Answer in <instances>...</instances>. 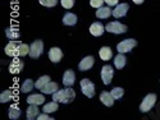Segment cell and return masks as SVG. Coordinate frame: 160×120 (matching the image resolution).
Here are the masks:
<instances>
[{"label": "cell", "instance_id": "obj_1", "mask_svg": "<svg viewBox=\"0 0 160 120\" xmlns=\"http://www.w3.org/2000/svg\"><path fill=\"white\" fill-rule=\"evenodd\" d=\"M74 97H76V92L71 87L65 89H58L55 93H52V101L62 103H69L74 100Z\"/></svg>", "mask_w": 160, "mask_h": 120}, {"label": "cell", "instance_id": "obj_2", "mask_svg": "<svg viewBox=\"0 0 160 120\" xmlns=\"http://www.w3.org/2000/svg\"><path fill=\"white\" fill-rule=\"evenodd\" d=\"M155 102H156V95H155V93H150V95H148V96H146V97L142 100V102H141V105H140V110H141L142 113L150 111V110L154 108Z\"/></svg>", "mask_w": 160, "mask_h": 120}, {"label": "cell", "instance_id": "obj_3", "mask_svg": "<svg viewBox=\"0 0 160 120\" xmlns=\"http://www.w3.org/2000/svg\"><path fill=\"white\" fill-rule=\"evenodd\" d=\"M105 31H108L110 33H115V35H121L127 32V26L122 24L121 22H110L105 26Z\"/></svg>", "mask_w": 160, "mask_h": 120}, {"label": "cell", "instance_id": "obj_4", "mask_svg": "<svg viewBox=\"0 0 160 120\" xmlns=\"http://www.w3.org/2000/svg\"><path fill=\"white\" fill-rule=\"evenodd\" d=\"M136 45H137L136 40L127 38V40H123L122 42H119L117 45V50H118V52H121V54H126V52H129Z\"/></svg>", "mask_w": 160, "mask_h": 120}, {"label": "cell", "instance_id": "obj_5", "mask_svg": "<svg viewBox=\"0 0 160 120\" xmlns=\"http://www.w3.org/2000/svg\"><path fill=\"white\" fill-rule=\"evenodd\" d=\"M81 89L83 92V95H86L88 98L94 97V95H95V86L87 78H85L81 81Z\"/></svg>", "mask_w": 160, "mask_h": 120}, {"label": "cell", "instance_id": "obj_6", "mask_svg": "<svg viewBox=\"0 0 160 120\" xmlns=\"http://www.w3.org/2000/svg\"><path fill=\"white\" fill-rule=\"evenodd\" d=\"M42 50H44V44L41 40H36V41L31 45V50H30V56L32 59H37L40 58V55L42 54Z\"/></svg>", "mask_w": 160, "mask_h": 120}, {"label": "cell", "instance_id": "obj_7", "mask_svg": "<svg viewBox=\"0 0 160 120\" xmlns=\"http://www.w3.org/2000/svg\"><path fill=\"white\" fill-rule=\"evenodd\" d=\"M101 79L105 86L110 84L112 79H113V68L110 65H104L101 69Z\"/></svg>", "mask_w": 160, "mask_h": 120}, {"label": "cell", "instance_id": "obj_8", "mask_svg": "<svg viewBox=\"0 0 160 120\" xmlns=\"http://www.w3.org/2000/svg\"><path fill=\"white\" fill-rule=\"evenodd\" d=\"M19 45H21V42H17V41H14V40H10V42L4 49L5 54L9 55V56H18Z\"/></svg>", "mask_w": 160, "mask_h": 120}, {"label": "cell", "instance_id": "obj_9", "mask_svg": "<svg viewBox=\"0 0 160 120\" xmlns=\"http://www.w3.org/2000/svg\"><path fill=\"white\" fill-rule=\"evenodd\" d=\"M23 65H24V63H23L21 59H18V58L13 59V61H12L10 65H9V72H10L12 74H18V73H21V70L23 69Z\"/></svg>", "mask_w": 160, "mask_h": 120}, {"label": "cell", "instance_id": "obj_10", "mask_svg": "<svg viewBox=\"0 0 160 120\" xmlns=\"http://www.w3.org/2000/svg\"><path fill=\"white\" fill-rule=\"evenodd\" d=\"M128 9H129V5H128L127 3L118 4V5L115 7V9L113 10V16H114L115 18H122V17L126 16V13L128 12Z\"/></svg>", "mask_w": 160, "mask_h": 120}, {"label": "cell", "instance_id": "obj_11", "mask_svg": "<svg viewBox=\"0 0 160 120\" xmlns=\"http://www.w3.org/2000/svg\"><path fill=\"white\" fill-rule=\"evenodd\" d=\"M94 64H95L94 58H92V56H86V58H83L81 60V63L78 64V69L82 70V72L88 70V69H91L92 66H94Z\"/></svg>", "mask_w": 160, "mask_h": 120}, {"label": "cell", "instance_id": "obj_12", "mask_svg": "<svg viewBox=\"0 0 160 120\" xmlns=\"http://www.w3.org/2000/svg\"><path fill=\"white\" fill-rule=\"evenodd\" d=\"M63 58V52L59 47H51L49 50V59L52 61V63H59Z\"/></svg>", "mask_w": 160, "mask_h": 120}, {"label": "cell", "instance_id": "obj_13", "mask_svg": "<svg viewBox=\"0 0 160 120\" xmlns=\"http://www.w3.org/2000/svg\"><path fill=\"white\" fill-rule=\"evenodd\" d=\"M74 81H76V74H74V72L73 70H67L65 73H64V75H63V83H64V86H67V87H72L73 84H74Z\"/></svg>", "mask_w": 160, "mask_h": 120}, {"label": "cell", "instance_id": "obj_14", "mask_svg": "<svg viewBox=\"0 0 160 120\" xmlns=\"http://www.w3.org/2000/svg\"><path fill=\"white\" fill-rule=\"evenodd\" d=\"M104 31H105V27H104L101 23H99V22L92 23L91 27H90V33H91L92 36H95V37L101 36V35L104 33Z\"/></svg>", "mask_w": 160, "mask_h": 120}, {"label": "cell", "instance_id": "obj_15", "mask_svg": "<svg viewBox=\"0 0 160 120\" xmlns=\"http://www.w3.org/2000/svg\"><path fill=\"white\" fill-rule=\"evenodd\" d=\"M27 102L30 105H42L45 102V96L44 95H38V93H33V95L27 97Z\"/></svg>", "mask_w": 160, "mask_h": 120}, {"label": "cell", "instance_id": "obj_16", "mask_svg": "<svg viewBox=\"0 0 160 120\" xmlns=\"http://www.w3.org/2000/svg\"><path fill=\"white\" fill-rule=\"evenodd\" d=\"M100 101L105 106H112L113 102H114V97H113V95H112L110 92L104 91V92H101V95H100Z\"/></svg>", "mask_w": 160, "mask_h": 120}, {"label": "cell", "instance_id": "obj_17", "mask_svg": "<svg viewBox=\"0 0 160 120\" xmlns=\"http://www.w3.org/2000/svg\"><path fill=\"white\" fill-rule=\"evenodd\" d=\"M110 16H113V12L110 10V8H108V7L98 8V12H96V17H98V18L105 19V18H109Z\"/></svg>", "mask_w": 160, "mask_h": 120}, {"label": "cell", "instance_id": "obj_18", "mask_svg": "<svg viewBox=\"0 0 160 120\" xmlns=\"http://www.w3.org/2000/svg\"><path fill=\"white\" fill-rule=\"evenodd\" d=\"M58 89H59V86H58V83H55V82H49L46 86H44V87L41 88L42 93H45V95H50V93H55Z\"/></svg>", "mask_w": 160, "mask_h": 120}, {"label": "cell", "instance_id": "obj_19", "mask_svg": "<svg viewBox=\"0 0 160 120\" xmlns=\"http://www.w3.org/2000/svg\"><path fill=\"white\" fill-rule=\"evenodd\" d=\"M63 23L65 26H74L77 23V16L73 13H65L63 17Z\"/></svg>", "mask_w": 160, "mask_h": 120}, {"label": "cell", "instance_id": "obj_20", "mask_svg": "<svg viewBox=\"0 0 160 120\" xmlns=\"http://www.w3.org/2000/svg\"><path fill=\"white\" fill-rule=\"evenodd\" d=\"M99 55H100V58H101L102 60H105V61H106V60H109V59H112V56H113L112 49L108 47V46L101 47L100 51H99Z\"/></svg>", "mask_w": 160, "mask_h": 120}, {"label": "cell", "instance_id": "obj_21", "mask_svg": "<svg viewBox=\"0 0 160 120\" xmlns=\"http://www.w3.org/2000/svg\"><path fill=\"white\" fill-rule=\"evenodd\" d=\"M126 56L123 55V54H121V52H119V54L115 56V59H114V65H115V68L117 69H123V66L126 65Z\"/></svg>", "mask_w": 160, "mask_h": 120}, {"label": "cell", "instance_id": "obj_22", "mask_svg": "<svg viewBox=\"0 0 160 120\" xmlns=\"http://www.w3.org/2000/svg\"><path fill=\"white\" fill-rule=\"evenodd\" d=\"M27 119L28 120H32V119H35V118H37V115H38V108H37V105H30L28 106V109H27Z\"/></svg>", "mask_w": 160, "mask_h": 120}, {"label": "cell", "instance_id": "obj_23", "mask_svg": "<svg viewBox=\"0 0 160 120\" xmlns=\"http://www.w3.org/2000/svg\"><path fill=\"white\" fill-rule=\"evenodd\" d=\"M49 82H50V77H49V75H42V77H40L37 81H36V83H35V88L41 89V88H42L44 86H46Z\"/></svg>", "mask_w": 160, "mask_h": 120}, {"label": "cell", "instance_id": "obj_24", "mask_svg": "<svg viewBox=\"0 0 160 120\" xmlns=\"http://www.w3.org/2000/svg\"><path fill=\"white\" fill-rule=\"evenodd\" d=\"M19 115H21L19 108H18L17 105H12L10 108H9V118L13 119V120H16V119L19 118Z\"/></svg>", "mask_w": 160, "mask_h": 120}, {"label": "cell", "instance_id": "obj_25", "mask_svg": "<svg viewBox=\"0 0 160 120\" xmlns=\"http://www.w3.org/2000/svg\"><path fill=\"white\" fill-rule=\"evenodd\" d=\"M5 33H7V37H8L9 40H16V38L19 37L18 28H16V27H9V28H7Z\"/></svg>", "mask_w": 160, "mask_h": 120}, {"label": "cell", "instance_id": "obj_26", "mask_svg": "<svg viewBox=\"0 0 160 120\" xmlns=\"http://www.w3.org/2000/svg\"><path fill=\"white\" fill-rule=\"evenodd\" d=\"M58 108H59V105H58L57 101L49 102V103H46V105L44 106V113H46V114H49V113H54V111L58 110Z\"/></svg>", "mask_w": 160, "mask_h": 120}, {"label": "cell", "instance_id": "obj_27", "mask_svg": "<svg viewBox=\"0 0 160 120\" xmlns=\"http://www.w3.org/2000/svg\"><path fill=\"white\" fill-rule=\"evenodd\" d=\"M33 82L31 81V79H26V81L23 82V84L21 86V92H23V93H27V92H30L32 88H33Z\"/></svg>", "mask_w": 160, "mask_h": 120}, {"label": "cell", "instance_id": "obj_28", "mask_svg": "<svg viewBox=\"0 0 160 120\" xmlns=\"http://www.w3.org/2000/svg\"><path fill=\"white\" fill-rule=\"evenodd\" d=\"M31 46L26 45V44H21L19 45V50H18V56H26L27 54H30Z\"/></svg>", "mask_w": 160, "mask_h": 120}, {"label": "cell", "instance_id": "obj_29", "mask_svg": "<svg viewBox=\"0 0 160 120\" xmlns=\"http://www.w3.org/2000/svg\"><path fill=\"white\" fill-rule=\"evenodd\" d=\"M13 98V92L12 91H4L3 93H2V96H0V101H2L3 103H5V102H9L10 100Z\"/></svg>", "mask_w": 160, "mask_h": 120}, {"label": "cell", "instance_id": "obj_30", "mask_svg": "<svg viewBox=\"0 0 160 120\" xmlns=\"http://www.w3.org/2000/svg\"><path fill=\"white\" fill-rule=\"evenodd\" d=\"M112 95H113V97L115 98V100H119V98H122V96H123V93H124V91H123V88H119V87H114L113 89H112Z\"/></svg>", "mask_w": 160, "mask_h": 120}, {"label": "cell", "instance_id": "obj_31", "mask_svg": "<svg viewBox=\"0 0 160 120\" xmlns=\"http://www.w3.org/2000/svg\"><path fill=\"white\" fill-rule=\"evenodd\" d=\"M40 4L44 5V7H48V8H52V7H55L57 3H58V0H38Z\"/></svg>", "mask_w": 160, "mask_h": 120}, {"label": "cell", "instance_id": "obj_32", "mask_svg": "<svg viewBox=\"0 0 160 120\" xmlns=\"http://www.w3.org/2000/svg\"><path fill=\"white\" fill-rule=\"evenodd\" d=\"M62 3V7L65 8V9H71L73 5H74V0H60Z\"/></svg>", "mask_w": 160, "mask_h": 120}, {"label": "cell", "instance_id": "obj_33", "mask_svg": "<svg viewBox=\"0 0 160 120\" xmlns=\"http://www.w3.org/2000/svg\"><path fill=\"white\" fill-rule=\"evenodd\" d=\"M105 0H90V5L94 8H101Z\"/></svg>", "mask_w": 160, "mask_h": 120}, {"label": "cell", "instance_id": "obj_34", "mask_svg": "<svg viewBox=\"0 0 160 120\" xmlns=\"http://www.w3.org/2000/svg\"><path fill=\"white\" fill-rule=\"evenodd\" d=\"M105 3L108 4L109 7H117L119 2H118V0H105Z\"/></svg>", "mask_w": 160, "mask_h": 120}, {"label": "cell", "instance_id": "obj_35", "mask_svg": "<svg viewBox=\"0 0 160 120\" xmlns=\"http://www.w3.org/2000/svg\"><path fill=\"white\" fill-rule=\"evenodd\" d=\"M37 119H38V120H44V119H50V118H49L48 115H38Z\"/></svg>", "mask_w": 160, "mask_h": 120}, {"label": "cell", "instance_id": "obj_36", "mask_svg": "<svg viewBox=\"0 0 160 120\" xmlns=\"http://www.w3.org/2000/svg\"><path fill=\"white\" fill-rule=\"evenodd\" d=\"M133 3H135V4H142L143 0H133Z\"/></svg>", "mask_w": 160, "mask_h": 120}]
</instances>
